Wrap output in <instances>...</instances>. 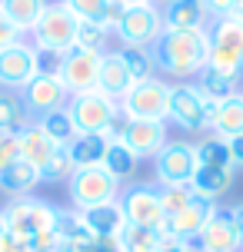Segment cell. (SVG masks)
Listing matches in <instances>:
<instances>
[{
	"mask_svg": "<svg viewBox=\"0 0 243 252\" xmlns=\"http://www.w3.org/2000/svg\"><path fill=\"white\" fill-rule=\"evenodd\" d=\"M157 70L170 73L173 80H190L210 63V33L203 30H163L150 47Z\"/></svg>",
	"mask_w": 243,
	"mask_h": 252,
	"instance_id": "1",
	"label": "cell"
},
{
	"mask_svg": "<svg viewBox=\"0 0 243 252\" xmlns=\"http://www.w3.org/2000/svg\"><path fill=\"white\" fill-rule=\"evenodd\" d=\"M77 17L60 3H47V10L40 13L37 27L30 30L34 33V47H37L43 57H64L70 47H74V37H77Z\"/></svg>",
	"mask_w": 243,
	"mask_h": 252,
	"instance_id": "2",
	"label": "cell"
},
{
	"mask_svg": "<svg viewBox=\"0 0 243 252\" xmlns=\"http://www.w3.org/2000/svg\"><path fill=\"white\" fill-rule=\"evenodd\" d=\"M210 33V63L220 73L240 80L243 76V24H237L233 17H223V20H213L206 27Z\"/></svg>",
	"mask_w": 243,
	"mask_h": 252,
	"instance_id": "3",
	"label": "cell"
},
{
	"mask_svg": "<svg viewBox=\"0 0 243 252\" xmlns=\"http://www.w3.org/2000/svg\"><path fill=\"white\" fill-rule=\"evenodd\" d=\"M166 106H170V83L160 80V76L137 80V83L120 96V113L127 116V120L166 123Z\"/></svg>",
	"mask_w": 243,
	"mask_h": 252,
	"instance_id": "4",
	"label": "cell"
},
{
	"mask_svg": "<svg viewBox=\"0 0 243 252\" xmlns=\"http://www.w3.org/2000/svg\"><path fill=\"white\" fill-rule=\"evenodd\" d=\"M67 192H70L74 209L83 213V209L120 199V183L103 166H87V169H74V176L67 179Z\"/></svg>",
	"mask_w": 243,
	"mask_h": 252,
	"instance_id": "5",
	"label": "cell"
},
{
	"mask_svg": "<svg viewBox=\"0 0 243 252\" xmlns=\"http://www.w3.org/2000/svg\"><path fill=\"white\" fill-rule=\"evenodd\" d=\"M67 113L77 126V133H103L107 136L110 123L120 116V103L103 96L100 90H87V93H77L67 100Z\"/></svg>",
	"mask_w": 243,
	"mask_h": 252,
	"instance_id": "6",
	"label": "cell"
},
{
	"mask_svg": "<svg viewBox=\"0 0 243 252\" xmlns=\"http://www.w3.org/2000/svg\"><path fill=\"white\" fill-rule=\"evenodd\" d=\"M7 216V232H13L20 242L34 239L37 232H47L57 222V206L47 199H34V196H20L10 199V206L3 209Z\"/></svg>",
	"mask_w": 243,
	"mask_h": 252,
	"instance_id": "7",
	"label": "cell"
},
{
	"mask_svg": "<svg viewBox=\"0 0 243 252\" xmlns=\"http://www.w3.org/2000/svg\"><path fill=\"white\" fill-rule=\"evenodd\" d=\"M114 33L120 47H154L163 33V13L157 3H127V13Z\"/></svg>",
	"mask_w": 243,
	"mask_h": 252,
	"instance_id": "8",
	"label": "cell"
},
{
	"mask_svg": "<svg viewBox=\"0 0 243 252\" xmlns=\"http://www.w3.org/2000/svg\"><path fill=\"white\" fill-rule=\"evenodd\" d=\"M120 209L127 216L130 226H147V229H163L166 213L160 206V186L157 183H133L120 189Z\"/></svg>",
	"mask_w": 243,
	"mask_h": 252,
	"instance_id": "9",
	"label": "cell"
},
{
	"mask_svg": "<svg viewBox=\"0 0 243 252\" xmlns=\"http://www.w3.org/2000/svg\"><path fill=\"white\" fill-rule=\"evenodd\" d=\"M197 173V150L187 139H166L163 150L154 156L157 186H183Z\"/></svg>",
	"mask_w": 243,
	"mask_h": 252,
	"instance_id": "10",
	"label": "cell"
},
{
	"mask_svg": "<svg viewBox=\"0 0 243 252\" xmlns=\"http://www.w3.org/2000/svg\"><path fill=\"white\" fill-rule=\"evenodd\" d=\"M166 120L177 123L187 133H206L210 116H206V96L197 90V83H173L170 87V106Z\"/></svg>",
	"mask_w": 243,
	"mask_h": 252,
	"instance_id": "11",
	"label": "cell"
},
{
	"mask_svg": "<svg viewBox=\"0 0 243 252\" xmlns=\"http://www.w3.org/2000/svg\"><path fill=\"white\" fill-rule=\"evenodd\" d=\"M37 73H40V50L34 43L17 40V43L0 50V87L3 90L20 93Z\"/></svg>",
	"mask_w": 243,
	"mask_h": 252,
	"instance_id": "12",
	"label": "cell"
},
{
	"mask_svg": "<svg viewBox=\"0 0 243 252\" xmlns=\"http://www.w3.org/2000/svg\"><path fill=\"white\" fill-rule=\"evenodd\" d=\"M20 100H24L27 116L40 120V116L53 113V110H64L67 100H70V93H67V87L60 83V76L50 73V70H43V73H37L24 90H20Z\"/></svg>",
	"mask_w": 243,
	"mask_h": 252,
	"instance_id": "13",
	"label": "cell"
},
{
	"mask_svg": "<svg viewBox=\"0 0 243 252\" xmlns=\"http://www.w3.org/2000/svg\"><path fill=\"white\" fill-rule=\"evenodd\" d=\"M100 57L103 53H90V50H80V47H70V50L57 60V76H60V83L67 87L70 96L87 93V90H97Z\"/></svg>",
	"mask_w": 243,
	"mask_h": 252,
	"instance_id": "14",
	"label": "cell"
},
{
	"mask_svg": "<svg viewBox=\"0 0 243 252\" xmlns=\"http://www.w3.org/2000/svg\"><path fill=\"white\" fill-rule=\"evenodd\" d=\"M217 213V202L213 199H203V196H193L190 206H183L177 216H170L163 222V232L170 236V239H180V242H197L200 239V232H203V226L210 222V216Z\"/></svg>",
	"mask_w": 243,
	"mask_h": 252,
	"instance_id": "15",
	"label": "cell"
},
{
	"mask_svg": "<svg viewBox=\"0 0 243 252\" xmlns=\"http://www.w3.org/2000/svg\"><path fill=\"white\" fill-rule=\"evenodd\" d=\"M120 143L127 146L137 159H154L166 143V123H154V120H127Z\"/></svg>",
	"mask_w": 243,
	"mask_h": 252,
	"instance_id": "16",
	"label": "cell"
},
{
	"mask_svg": "<svg viewBox=\"0 0 243 252\" xmlns=\"http://www.w3.org/2000/svg\"><path fill=\"white\" fill-rule=\"evenodd\" d=\"M197 246H200V252H240L243 249L240 232H237V226H233L230 209H220L217 206V213L210 216V222L203 226Z\"/></svg>",
	"mask_w": 243,
	"mask_h": 252,
	"instance_id": "17",
	"label": "cell"
},
{
	"mask_svg": "<svg viewBox=\"0 0 243 252\" xmlns=\"http://www.w3.org/2000/svg\"><path fill=\"white\" fill-rule=\"evenodd\" d=\"M133 87V76H130V70L123 66V60H120V53L117 50H107L100 57V73H97V90H100L103 96H110V100L120 103V96L127 93V90Z\"/></svg>",
	"mask_w": 243,
	"mask_h": 252,
	"instance_id": "18",
	"label": "cell"
},
{
	"mask_svg": "<svg viewBox=\"0 0 243 252\" xmlns=\"http://www.w3.org/2000/svg\"><path fill=\"white\" fill-rule=\"evenodd\" d=\"M160 13H163V30H203L210 20L203 0H166Z\"/></svg>",
	"mask_w": 243,
	"mask_h": 252,
	"instance_id": "19",
	"label": "cell"
},
{
	"mask_svg": "<svg viewBox=\"0 0 243 252\" xmlns=\"http://www.w3.org/2000/svg\"><path fill=\"white\" fill-rule=\"evenodd\" d=\"M83 222L93 236L100 239H120V232L127 229V216L120 209V199L114 202H103V206H93V209H83Z\"/></svg>",
	"mask_w": 243,
	"mask_h": 252,
	"instance_id": "20",
	"label": "cell"
},
{
	"mask_svg": "<svg viewBox=\"0 0 243 252\" xmlns=\"http://www.w3.org/2000/svg\"><path fill=\"white\" fill-rule=\"evenodd\" d=\"M17 143H20V159L30 163V166H37V169H43V166L50 163L53 150H57V143L40 129L37 120H30V123L17 133Z\"/></svg>",
	"mask_w": 243,
	"mask_h": 252,
	"instance_id": "21",
	"label": "cell"
},
{
	"mask_svg": "<svg viewBox=\"0 0 243 252\" xmlns=\"http://www.w3.org/2000/svg\"><path fill=\"white\" fill-rule=\"evenodd\" d=\"M40 183H43V179H40V169L24 163V159H17V163H10L7 169H0V189H3L7 196H13V199L30 196Z\"/></svg>",
	"mask_w": 243,
	"mask_h": 252,
	"instance_id": "22",
	"label": "cell"
},
{
	"mask_svg": "<svg viewBox=\"0 0 243 252\" xmlns=\"http://www.w3.org/2000/svg\"><path fill=\"white\" fill-rule=\"evenodd\" d=\"M233 186V169H220V166H197V173L190 179V189L203 199L217 202L223 192H230Z\"/></svg>",
	"mask_w": 243,
	"mask_h": 252,
	"instance_id": "23",
	"label": "cell"
},
{
	"mask_svg": "<svg viewBox=\"0 0 243 252\" xmlns=\"http://www.w3.org/2000/svg\"><path fill=\"white\" fill-rule=\"evenodd\" d=\"M107 146H110V139L103 136V133H77V139H74L67 150H70V159H74L77 169H87V166L103 163Z\"/></svg>",
	"mask_w": 243,
	"mask_h": 252,
	"instance_id": "24",
	"label": "cell"
},
{
	"mask_svg": "<svg viewBox=\"0 0 243 252\" xmlns=\"http://www.w3.org/2000/svg\"><path fill=\"white\" fill-rule=\"evenodd\" d=\"M210 133L220 139H233V136H243V96L233 93L227 100H220V110L213 116V126Z\"/></svg>",
	"mask_w": 243,
	"mask_h": 252,
	"instance_id": "25",
	"label": "cell"
},
{
	"mask_svg": "<svg viewBox=\"0 0 243 252\" xmlns=\"http://www.w3.org/2000/svg\"><path fill=\"white\" fill-rule=\"evenodd\" d=\"M0 10L20 33H30L37 27L40 13L47 10V0H0Z\"/></svg>",
	"mask_w": 243,
	"mask_h": 252,
	"instance_id": "26",
	"label": "cell"
},
{
	"mask_svg": "<svg viewBox=\"0 0 243 252\" xmlns=\"http://www.w3.org/2000/svg\"><path fill=\"white\" fill-rule=\"evenodd\" d=\"M100 166L117 179V183H120V186H123L127 179H133V173H137L140 159H137V156H133V153H130L127 146L120 143V139H114V143L107 146V156H103V163H100Z\"/></svg>",
	"mask_w": 243,
	"mask_h": 252,
	"instance_id": "27",
	"label": "cell"
},
{
	"mask_svg": "<svg viewBox=\"0 0 243 252\" xmlns=\"http://www.w3.org/2000/svg\"><path fill=\"white\" fill-rule=\"evenodd\" d=\"M53 232H57V239L67 242V246H83V242L93 239V232L87 229V222H83V216H80L77 209H57Z\"/></svg>",
	"mask_w": 243,
	"mask_h": 252,
	"instance_id": "28",
	"label": "cell"
},
{
	"mask_svg": "<svg viewBox=\"0 0 243 252\" xmlns=\"http://www.w3.org/2000/svg\"><path fill=\"white\" fill-rule=\"evenodd\" d=\"M197 90L203 93L206 100H227V96H233V93H240V80L220 73V70H213V66H203V70L197 73Z\"/></svg>",
	"mask_w": 243,
	"mask_h": 252,
	"instance_id": "29",
	"label": "cell"
},
{
	"mask_svg": "<svg viewBox=\"0 0 243 252\" xmlns=\"http://www.w3.org/2000/svg\"><path fill=\"white\" fill-rule=\"evenodd\" d=\"M197 150V166H220V169H237L233 166V156H230V143L220 136H203L200 143H193Z\"/></svg>",
	"mask_w": 243,
	"mask_h": 252,
	"instance_id": "30",
	"label": "cell"
},
{
	"mask_svg": "<svg viewBox=\"0 0 243 252\" xmlns=\"http://www.w3.org/2000/svg\"><path fill=\"white\" fill-rule=\"evenodd\" d=\"M166 232L163 229H147V226H130L120 232V246L123 252H160Z\"/></svg>",
	"mask_w": 243,
	"mask_h": 252,
	"instance_id": "31",
	"label": "cell"
},
{
	"mask_svg": "<svg viewBox=\"0 0 243 252\" xmlns=\"http://www.w3.org/2000/svg\"><path fill=\"white\" fill-rule=\"evenodd\" d=\"M30 123V116L24 110L20 93L13 90H0V133H20Z\"/></svg>",
	"mask_w": 243,
	"mask_h": 252,
	"instance_id": "32",
	"label": "cell"
},
{
	"mask_svg": "<svg viewBox=\"0 0 243 252\" xmlns=\"http://www.w3.org/2000/svg\"><path fill=\"white\" fill-rule=\"evenodd\" d=\"M37 123L57 146H70V143L77 139V126H74V120H70V113H67V106L64 110H53V113H47V116H40Z\"/></svg>",
	"mask_w": 243,
	"mask_h": 252,
	"instance_id": "33",
	"label": "cell"
},
{
	"mask_svg": "<svg viewBox=\"0 0 243 252\" xmlns=\"http://www.w3.org/2000/svg\"><path fill=\"white\" fill-rule=\"evenodd\" d=\"M117 53H120L123 66L130 70L133 83H137V80H150V76L157 73V63H154L150 47H117Z\"/></svg>",
	"mask_w": 243,
	"mask_h": 252,
	"instance_id": "34",
	"label": "cell"
},
{
	"mask_svg": "<svg viewBox=\"0 0 243 252\" xmlns=\"http://www.w3.org/2000/svg\"><path fill=\"white\" fill-rule=\"evenodd\" d=\"M107 40H110V30H107L100 20H80V24H77L74 47L90 50V53H107Z\"/></svg>",
	"mask_w": 243,
	"mask_h": 252,
	"instance_id": "35",
	"label": "cell"
},
{
	"mask_svg": "<svg viewBox=\"0 0 243 252\" xmlns=\"http://www.w3.org/2000/svg\"><path fill=\"white\" fill-rule=\"evenodd\" d=\"M74 159H70V150L67 146H57L53 150V156H50V163L40 169V179L43 183H64V179H70L74 176Z\"/></svg>",
	"mask_w": 243,
	"mask_h": 252,
	"instance_id": "36",
	"label": "cell"
},
{
	"mask_svg": "<svg viewBox=\"0 0 243 252\" xmlns=\"http://www.w3.org/2000/svg\"><path fill=\"white\" fill-rule=\"evenodd\" d=\"M193 196H197V192L190 189V183H183V186H160V206H163L166 219L177 216L183 206H190Z\"/></svg>",
	"mask_w": 243,
	"mask_h": 252,
	"instance_id": "37",
	"label": "cell"
},
{
	"mask_svg": "<svg viewBox=\"0 0 243 252\" xmlns=\"http://www.w3.org/2000/svg\"><path fill=\"white\" fill-rule=\"evenodd\" d=\"M64 7L74 13L77 20H100L107 0H64Z\"/></svg>",
	"mask_w": 243,
	"mask_h": 252,
	"instance_id": "38",
	"label": "cell"
},
{
	"mask_svg": "<svg viewBox=\"0 0 243 252\" xmlns=\"http://www.w3.org/2000/svg\"><path fill=\"white\" fill-rule=\"evenodd\" d=\"M20 159V143L17 133H0V169H7L10 163Z\"/></svg>",
	"mask_w": 243,
	"mask_h": 252,
	"instance_id": "39",
	"label": "cell"
},
{
	"mask_svg": "<svg viewBox=\"0 0 243 252\" xmlns=\"http://www.w3.org/2000/svg\"><path fill=\"white\" fill-rule=\"evenodd\" d=\"M123 13H127V0H107V7H103V17H100V24L114 33L117 24L123 20Z\"/></svg>",
	"mask_w": 243,
	"mask_h": 252,
	"instance_id": "40",
	"label": "cell"
},
{
	"mask_svg": "<svg viewBox=\"0 0 243 252\" xmlns=\"http://www.w3.org/2000/svg\"><path fill=\"white\" fill-rule=\"evenodd\" d=\"M24 246L30 252H53L57 246H60V239H57V232H53V229H47V232H37L34 239H27Z\"/></svg>",
	"mask_w": 243,
	"mask_h": 252,
	"instance_id": "41",
	"label": "cell"
},
{
	"mask_svg": "<svg viewBox=\"0 0 243 252\" xmlns=\"http://www.w3.org/2000/svg\"><path fill=\"white\" fill-rule=\"evenodd\" d=\"M74 252H123V246H120V239H100V236H93L83 246H74Z\"/></svg>",
	"mask_w": 243,
	"mask_h": 252,
	"instance_id": "42",
	"label": "cell"
},
{
	"mask_svg": "<svg viewBox=\"0 0 243 252\" xmlns=\"http://www.w3.org/2000/svg\"><path fill=\"white\" fill-rule=\"evenodd\" d=\"M237 3H240V0H203V7H206V17H213V20H223V17H233V10H237Z\"/></svg>",
	"mask_w": 243,
	"mask_h": 252,
	"instance_id": "43",
	"label": "cell"
},
{
	"mask_svg": "<svg viewBox=\"0 0 243 252\" xmlns=\"http://www.w3.org/2000/svg\"><path fill=\"white\" fill-rule=\"evenodd\" d=\"M17 40H24V33H20V30L3 17V10H0V50H3V47H10V43H17Z\"/></svg>",
	"mask_w": 243,
	"mask_h": 252,
	"instance_id": "44",
	"label": "cell"
},
{
	"mask_svg": "<svg viewBox=\"0 0 243 252\" xmlns=\"http://www.w3.org/2000/svg\"><path fill=\"white\" fill-rule=\"evenodd\" d=\"M20 246L24 242L17 239L13 232H0V252H20Z\"/></svg>",
	"mask_w": 243,
	"mask_h": 252,
	"instance_id": "45",
	"label": "cell"
},
{
	"mask_svg": "<svg viewBox=\"0 0 243 252\" xmlns=\"http://www.w3.org/2000/svg\"><path fill=\"white\" fill-rule=\"evenodd\" d=\"M160 252H193V246H190V242H180V239H170V236H166L163 246H160Z\"/></svg>",
	"mask_w": 243,
	"mask_h": 252,
	"instance_id": "46",
	"label": "cell"
},
{
	"mask_svg": "<svg viewBox=\"0 0 243 252\" xmlns=\"http://www.w3.org/2000/svg\"><path fill=\"white\" fill-rule=\"evenodd\" d=\"M227 143H230L233 166H243V136H233V139H227Z\"/></svg>",
	"mask_w": 243,
	"mask_h": 252,
	"instance_id": "47",
	"label": "cell"
},
{
	"mask_svg": "<svg viewBox=\"0 0 243 252\" xmlns=\"http://www.w3.org/2000/svg\"><path fill=\"white\" fill-rule=\"evenodd\" d=\"M230 216H233V226H237V232H240V242H243V202H240V206H233Z\"/></svg>",
	"mask_w": 243,
	"mask_h": 252,
	"instance_id": "48",
	"label": "cell"
},
{
	"mask_svg": "<svg viewBox=\"0 0 243 252\" xmlns=\"http://www.w3.org/2000/svg\"><path fill=\"white\" fill-rule=\"evenodd\" d=\"M233 20H237V24H243V0L237 3V10H233Z\"/></svg>",
	"mask_w": 243,
	"mask_h": 252,
	"instance_id": "49",
	"label": "cell"
},
{
	"mask_svg": "<svg viewBox=\"0 0 243 252\" xmlns=\"http://www.w3.org/2000/svg\"><path fill=\"white\" fill-rule=\"evenodd\" d=\"M53 252H74V246H67V242H60V246H57Z\"/></svg>",
	"mask_w": 243,
	"mask_h": 252,
	"instance_id": "50",
	"label": "cell"
},
{
	"mask_svg": "<svg viewBox=\"0 0 243 252\" xmlns=\"http://www.w3.org/2000/svg\"><path fill=\"white\" fill-rule=\"evenodd\" d=\"M0 232H7V216H3V209H0Z\"/></svg>",
	"mask_w": 243,
	"mask_h": 252,
	"instance_id": "51",
	"label": "cell"
},
{
	"mask_svg": "<svg viewBox=\"0 0 243 252\" xmlns=\"http://www.w3.org/2000/svg\"><path fill=\"white\" fill-rule=\"evenodd\" d=\"M127 3H157V0H127Z\"/></svg>",
	"mask_w": 243,
	"mask_h": 252,
	"instance_id": "52",
	"label": "cell"
},
{
	"mask_svg": "<svg viewBox=\"0 0 243 252\" xmlns=\"http://www.w3.org/2000/svg\"><path fill=\"white\" fill-rule=\"evenodd\" d=\"M20 252H30V249H27V246H20Z\"/></svg>",
	"mask_w": 243,
	"mask_h": 252,
	"instance_id": "53",
	"label": "cell"
},
{
	"mask_svg": "<svg viewBox=\"0 0 243 252\" xmlns=\"http://www.w3.org/2000/svg\"><path fill=\"white\" fill-rule=\"evenodd\" d=\"M240 96H243V90H240Z\"/></svg>",
	"mask_w": 243,
	"mask_h": 252,
	"instance_id": "54",
	"label": "cell"
}]
</instances>
